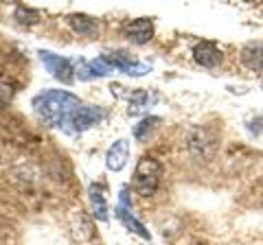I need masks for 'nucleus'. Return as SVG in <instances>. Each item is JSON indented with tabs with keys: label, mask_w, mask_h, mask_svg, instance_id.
<instances>
[{
	"label": "nucleus",
	"mask_w": 263,
	"mask_h": 245,
	"mask_svg": "<svg viewBox=\"0 0 263 245\" xmlns=\"http://www.w3.org/2000/svg\"><path fill=\"white\" fill-rule=\"evenodd\" d=\"M15 20H18L20 24H35L40 20V13L35 9H29V7H18L15 9Z\"/></svg>",
	"instance_id": "nucleus-14"
},
{
	"label": "nucleus",
	"mask_w": 263,
	"mask_h": 245,
	"mask_svg": "<svg viewBox=\"0 0 263 245\" xmlns=\"http://www.w3.org/2000/svg\"><path fill=\"white\" fill-rule=\"evenodd\" d=\"M81 108V101L66 90H44L33 99V110L51 127L70 132L72 114Z\"/></svg>",
	"instance_id": "nucleus-1"
},
{
	"label": "nucleus",
	"mask_w": 263,
	"mask_h": 245,
	"mask_svg": "<svg viewBox=\"0 0 263 245\" xmlns=\"http://www.w3.org/2000/svg\"><path fill=\"white\" fill-rule=\"evenodd\" d=\"M37 55H40V59H42L44 68L51 72L57 81H62L66 86L75 81V64H72V59H66V57L55 55L51 51H40Z\"/></svg>",
	"instance_id": "nucleus-3"
},
{
	"label": "nucleus",
	"mask_w": 263,
	"mask_h": 245,
	"mask_svg": "<svg viewBox=\"0 0 263 245\" xmlns=\"http://www.w3.org/2000/svg\"><path fill=\"white\" fill-rule=\"evenodd\" d=\"M160 122H162V120H160L158 116H145V118L134 127V138H136V140H147V138H149V134L160 125Z\"/></svg>",
	"instance_id": "nucleus-13"
},
{
	"label": "nucleus",
	"mask_w": 263,
	"mask_h": 245,
	"mask_svg": "<svg viewBox=\"0 0 263 245\" xmlns=\"http://www.w3.org/2000/svg\"><path fill=\"white\" fill-rule=\"evenodd\" d=\"M241 64L248 70H263V42H248L241 48Z\"/></svg>",
	"instance_id": "nucleus-11"
},
{
	"label": "nucleus",
	"mask_w": 263,
	"mask_h": 245,
	"mask_svg": "<svg viewBox=\"0 0 263 245\" xmlns=\"http://www.w3.org/2000/svg\"><path fill=\"white\" fill-rule=\"evenodd\" d=\"M160 177H162V165L152 156H143L138 160L134 177H132V186L141 197H152L160 186Z\"/></svg>",
	"instance_id": "nucleus-2"
},
{
	"label": "nucleus",
	"mask_w": 263,
	"mask_h": 245,
	"mask_svg": "<svg viewBox=\"0 0 263 245\" xmlns=\"http://www.w3.org/2000/svg\"><path fill=\"white\" fill-rule=\"evenodd\" d=\"M127 160H129V142L125 138H119V140L110 145L108 153H105V167H108V171L119 173V171L125 169Z\"/></svg>",
	"instance_id": "nucleus-7"
},
{
	"label": "nucleus",
	"mask_w": 263,
	"mask_h": 245,
	"mask_svg": "<svg viewBox=\"0 0 263 245\" xmlns=\"http://www.w3.org/2000/svg\"><path fill=\"white\" fill-rule=\"evenodd\" d=\"M105 118V112L97 105H81L70 118V132L68 134H81L92 125H99Z\"/></svg>",
	"instance_id": "nucleus-4"
},
{
	"label": "nucleus",
	"mask_w": 263,
	"mask_h": 245,
	"mask_svg": "<svg viewBox=\"0 0 263 245\" xmlns=\"http://www.w3.org/2000/svg\"><path fill=\"white\" fill-rule=\"evenodd\" d=\"M68 24L72 27V31L79 35H95L99 31V24L95 18H90V15H84V13H72L68 18Z\"/></svg>",
	"instance_id": "nucleus-12"
},
{
	"label": "nucleus",
	"mask_w": 263,
	"mask_h": 245,
	"mask_svg": "<svg viewBox=\"0 0 263 245\" xmlns=\"http://www.w3.org/2000/svg\"><path fill=\"white\" fill-rule=\"evenodd\" d=\"M90 70H92L95 77H108L110 72H114V68L103 59V57H97V59L90 62Z\"/></svg>",
	"instance_id": "nucleus-15"
},
{
	"label": "nucleus",
	"mask_w": 263,
	"mask_h": 245,
	"mask_svg": "<svg viewBox=\"0 0 263 245\" xmlns=\"http://www.w3.org/2000/svg\"><path fill=\"white\" fill-rule=\"evenodd\" d=\"M11 96H13V88L9 84H3V81H0V110H3L5 105H9Z\"/></svg>",
	"instance_id": "nucleus-16"
},
{
	"label": "nucleus",
	"mask_w": 263,
	"mask_h": 245,
	"mask_svg": "<svg viewBox=\"0 0 263 245\" xmlns=\"http://www.w3.org/2000/svg\"><path fill=\"white\" fill-rule=\"evenodd\" d=\"M123 35L134 44H147L154 35V22L149 18H138L123 24Z\"/></svg>",
	"instance_id": "nucleus-6"
},
{
	"label": "nucleus",
	"mask_w": 263,
	"mask_h": 245,
	"mask_svg": "<svg viewBox=\"0 0 263 245\" xmlns=\"http://www.w3.org/2000/svg\"><path fill=\"white\" fill-rule=\"evenodd\" d=\"M156 101H158V94L154 92V90H136V92L129 94V108L127 112L132 116H138V114H145L149 112Z\"/></svg>",
	"instance_id": "nucleus-9"
},
{
	"label": "nucleus",
	"mask_w": 263,
	"mask_h": 245,
	"mask_svg": "<svg viewBox=\"0 0 263 245\" xmlns=\"http://www.w3.org/2000/svg\"><path fill=\"white\" fill-rule=\"evenodd\" d=\"M88 201H90V208H92V215L97 221H108V199H105L101 184L92 182L88 186Z\"/></svg>",
	"instance_id": "nucleus-10"
},
{
	"label": "nucleus",
	"mask_w": 263,
	"mask_h": 245,
	"mask_svg": "<svg viewBox=\"0 0 263 245\" xmlns=\"http://www.w3.org/2000/svg\"><path fill=\"white\" fill-rule=\"evenodd\" d=\"M193 57L195 62L204 68H215L221 62V51L217 48L215 42H197L193 46Z\"/></svg>",
	"instance_id": "nucleus-8"
},
{
	"label": "nucleus",
	"mask_w": 263,
	"mask_h": 245,
	"mask_svg": "<svg viewBox=\"0 0 263 245\" xmlns=\"http://www.w3.org/2000/svg\"><path fill=\"white\" fill-rule=\"evenodd\" d=\"M117 217H119V221L125 226L129 232L138 234L145 241H152V234L145 230V226L138 221L134 215H132V208H129V203H127V191L125 189H121V197H119V206H117Z\"/></svg>",
	"instance_id": "nucleus-5"
}]
</instances>
